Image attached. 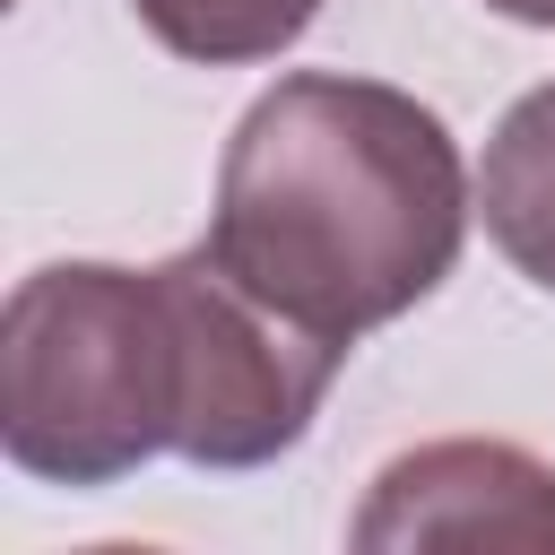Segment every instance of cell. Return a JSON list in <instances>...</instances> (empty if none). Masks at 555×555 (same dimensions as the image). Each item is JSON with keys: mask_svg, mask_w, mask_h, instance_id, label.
<instances>
[{"mask_svg": "<svg viewBox=\"0 0 555 555\" xmlns=\"http://www.w3.org/2000/svg\"><path fill=\"white\" fill-rule=\"evenodd\" d=\"M182 442V330L156 269L52 260L0 304V451L43 486H113Z\"/></svg>", "mask_w": 555, "mask_h": 555, "instance_id": "2", "label": "cell"}, {"mask_svg": "<svg viewBox=\"0 0 555 555\" xmlns=\"http://www.w3.org/2000/svg\"><path fill=\"white\" fill-rule=\"evenodd\" d=\"M364 555H408V546H520V555H555V468L520 442H425L399 451L356 529Z\"/></svg>", "mask_w": 555, "mask_h": 555, "instance_id": "4", "label": "cell"}, {"mask_svg": "<svg viewBox=\"0 0 555 555\" xmlns=\"http://www.w3.org/2000/svg\"><path fill=\"white\" fill-rule=\"evenodd\" d=\"M468 217L477 182L434 104L382 78L295 69L225 139L208 251L278 312L356 347L451 278Z\"/></svg>", "mask_w": 555, "mask_h": 555, "instance_id": "1", "label": "cell"}, {"mask_svg": "<svg viewBox=\"0 0 555 555\" xmlns=\"http://www.w3.org/2000/svg\"><path fill=\"white\" fill-rule=\"evenodd\" d=\"M139 26L173 52V61H199V69H243V61H278L312 17L321 0H130Z\"/></svg>", "mask_w": 555, "mask_h": 555, "instance_id": "6", "label": "cell"}, {"mask_svg": "<svg viewBox=\"0 0 555 555\" xmlns=\"http://www.w3.org/2000/svg\"><path fill=\"white\" fill-rule=\"evenodd\" d=\"M494 17H512V26H555V0H486Z\"/></svg>", "mask_w": 555, "mask_h": 555, "instance_id": "7", "label": "cell"}, {"mask_svg": "<svg viewBox=\"0 0 555 555\" xmlns=\"http://www.w3.org/2000/svg\"><path fill=\"white\" fill-rule=\"evenodd\" d=\"M477 217L494 234V251L555 295V78L529 87L494 139H486V165H477Z\"/></svg>", "mask_w": 555, "mask_h": 555, "instance_id": "5", "label": "cell"}, {"mask_svg": "<svg viewBox=\"0 0 555 555\" xmlns=\"http://www.w3.org/2000/svg\"><path fill=\"white\" fill-rule=\"evenodd\" d=\"M156 278H165L173 330H182V442H173V460H191V468L286 460L312 434L347 347L321 338L312 321L278 312L269 295H251L208 243L156 260Z\"/></svg>", "mask_w": 555, "mask_h": 555, "instance_id": "3", "label": "cell"}]
</instances>
